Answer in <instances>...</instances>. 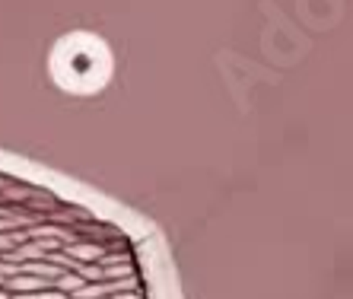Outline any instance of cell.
Instances as JSON below:
<instances>
[{
  "label": "cell",
  "instance_id": "6da1fadb",
  "mask_svg": "<svg viewBox=\"0 0 353 299\" xmlns=\"http://www.w3.org/2000/svg\"><path fill=\"white\" fill-rule=\"evenodd\" d=\"M0 299H163L137 229L0 166Z\"/></svg>",
  "mask_w": 353,
  "mask_h": 299
}]
</instances>
